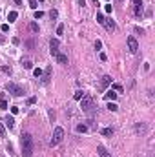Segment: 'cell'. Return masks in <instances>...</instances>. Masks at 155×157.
Masks as SVG:
<instances>
[{
	"mask_svg": "<svg viewBox=\"0 0 155 157\" xmlns=\"http://www.w3.org/2000/svg\"><path fill=\"white\" fill-rule=\"evenodd\" d=\"M33 73H35V77H42V70H40V68H37Z\"/></svg>",
	"mask_w": 155,
	"mask_h": 157,
	"instance_id": "cell-24",
	"label": "cell"
},
{
	"mask_svg": "<svg viewBox=\"0 0 155 157\" xmlns=\"http://www.w3.org/2000/svg\"><path fill=\"white\" fill-rule=\"evenodd\" d=\"M58 44H60V42H58L57 38H51V42H49V50H51V55L53 57L58 53Z\"/></svg>",
	"mask_w": 155,
	"mask_h": 157,
	"instance_id": "cell-6",
	"label": "cell"
},
{
	"mask_svg": "<svg viewBox=\"0 0 155 157\" xmlns=\"http://www.w3.org/2000/svg\"><path fill=\"white\" fill-rule=\"evenodd\" d=\"M91 2H97V0H91Z\"/></svg>",
	"mask_w": 155,
	"mask_h": 157,
	"instance_id": "cell-35",
	"label": "cell"
},
{
	"mask_svg": "<svg viewBox=\"0 0 155 157\" xmlns=\"http://www.w3.org/2000/svg\"><path fill=\"white\" fill-rule=\"evenodd\" d=\"M20 146H22L24 157H31V155H33V137L29 135V134H22Z\"/></svg>",
	"mask_w": 155,
	"mask_h": 157,
	"instance_id": "cell-1",
	"label": "cell"
},
{
	"mask_svg": "<svg viewBox=\"0 0 155 157\" xmlns=\"http://www.w3.org/2000/svg\"><path fill=\"white\" fill-rule=\"evenodd\" d=\"M108 110H109V111H117V110H119V106L115 104L113 101H109V102H108Z\"/></svg>",
	"mask_w": 155,
	"mask_h": 157,
	"instance_id": "cell-16",
	"label": "cell"
},
{
	"mask_svg": "<svg viewBox=\"0 0 155 157\" xmlns=\"http://www.w3.org/2000/svg\"><path fill=\"white\" fill-rule=\"evenodd\" d=\"M102 48V42L101 40H95V50H101Z\"/></svg>",
	"mask_w": 155,
	"mask_h": 157,
	"instance_id": "cell-28",
	"label": "cell"
},
{
	"mask_svg": "<svg viewBox=\"0 0 155 157\" xmlns=\"http://www.w3.org/2000/svg\"><path fill=\"white\" fill-rule=\"evenodd\" d=\"M97 154L101 155V157H111V154H109V152L104 148L102 144H99V146H97Z\"/></svg>",
	"mask_w": 155,
	"mask_h": 157,
	"instance_id": "cell-8",
	"label": "cell"
},
{
	"mask_svg": "<svg viewBox=\"0 0 155 157\" xmlns=\"http://www.w3.org/2000/svg\"><path fill=\"white\" fill-rule=\"evenodd\" d=\"M104 97H106V101H115L117 99V93H115L113 90H108L106 93H104Z\"/></svg>",
	"mask_w": 155,
	"mask_h": 157,
	"instance_id": "cell-9",
	"label": "cell"
},
{
	"mask_svg": "<svg viewBox=\"0 0 155 157\" xmlns=\"http://www.w3.org/2000/svg\"><path fill=\"white\" fill-rule=\"evenodd\" d=\"M81 108H82V111H86V113H91L93 111V99L89 95H84L82 99H81Z\"/></svg>",
	"mask_w": 155,
	"mask_h": 157,
	"instance_id": "cell-2",
	"label": "cell"
},
{
	"mask_svg": "<svg viewBox=\"0 0 155 157\" xmlns=\"http://www.w3.org/2000/svg\"><path fill=\"white\" fill-rule=\"evenodd\" d=\"M117 2H122V0H117Z\"/></svg>",
	"mask_w": 155,
	"mask_h": 157,
	"instance_id": "cell-36",
	"label": "cell"
},
{
	"mask_svg": "<svg viewBox=\"0 0 155 157\" xmlns=\"http://www.w3.org/2000/svg\"><path fill=\"white\" fill-rule=\"evenodd\" d=\"M57 11H55V9H51V11H49V17H51V18H57Z\"/></svg>",
	"mask_w": 155,
	"mask_h": 157,
	"instance_id": "cell-29",
	"label": "cell"
},
{
	"mask_svg": "<svg viewBox=\"0 0 155 157\" xmlns=\"http://www.w3.org/2000/svg\"><path fill=\"white\" fill-rule=\"evenodd\" d=\"M104 20H106V18H104V15L102 13H97V22L101 24V26H104Z\"/></svg>",
	"mask_w": 155,
	"mask_h": 157,
	"instance_id": "cell-18",
	"label": "cell"
},
{
	"mask_svg": "<svg viewBox=\"0 0 155 157\" xmlns=\"http://www.w3.org/2000/svg\"><path fill=\"white\" fill-rule=\"evenodd\" d=\"M6 124H7V128H13V126H15V119H13V117H6Z\"/></svg>",
	"mask_w": 155,
	"mask_h": 157,
	"instance_id": "cell-17",
	"label": "cell"
},
{
	"mask_svg": "<svg viewBox=\"0 0 155 157\" xmlns=\"http://www.w3.org/2000/svg\"><path fill=\"white\" fill-rule=\"evenodd\" d=\"M0 29H2V31H4V33H6V31H7V29H9V26H7V24H2V28H0Z\"/></svg>",
	"mask_w": 155,
	"mask_h": 157,
	"instance_id": "cell-32",
	"label": "cell"
},
{
	"mask_svg": "<svg viewBox=\"0 0 155 157\" xmlns=\"http://www.w3.org/2000/svg\"><path fill=\"white\" fill-rule=\"evenodd\" d=\"M17 17H18L17 11H9V13H7V20H9V22H15V20H17Z\"/></svg>",
	"mask_w": 155,
	"mask_h": 157,
	"instance_id": "cell-14",
	"label": "cell"
},
{
	"mask_svg": "<svg viewBox=\"0 0 155 157\" xmlns=\"http://www.w3.org/2000/svg\"><path fill=\"white\" fill-rule=\"evenodd\" d=\"M128 48H130V51H132V53H137L139 51V44H137V40H135L133 37H128Z\"/></svg>",
	"mask_w": 155,
	"mask_h": 157,
	"instance_id": "cell-5",
	"label": "cell"
},
{
	"mask_svg": "<svg viewBox=\"0 0 155 157\" xmlns=\"http://www.w3.org/2000/svg\"><path fill=\"white\" fill-rule=\"evenodd\" d=\"M73 97H75V101H81L82 97H84V93H82V91H75V95H73Z\"/></svg>",
	"mask_w": 155,
	"mask_h": 157,
	"instance_id": "cell-20",
	"label": "cell"
},
{
	"mask_svg": "<svg viewBox=\"0 0 155 157\" xmlns=\"http://www.w3.org/2000/svg\"><path fill=\"white\" fill-rule=\"evenodd\" d=\"M49 75H51V68H48V70H46V75H44V78H42L44 84H48V82H49Z\"/></svg>",
	"mask_w": 155,
	"mask_h": 157,
	"instance_id": "cell-15",
	"label": "cell"
},
{
	"mask_svg": "<svg viewBox=\"0 0 155 157\" xmlns=\"http://www.w3.org/2000/svg\"><path fill=\"white\" fill-rule=\"evenodd\" d=\"M31 31H35V33H37V31H38V26H37V24H35V22L31 24Z\"/></svg>",
	"mask_w": 155,
	"mask_h": 157,
	"instance_id": "cell-31",
	"label": "cell"
},
{
	"mask_svg": "<svg viewBox=\"0 0 155 157\" xmlns=\"http://www.w3.org/2000/svg\"><path fill=\"white\" fill-rule=\"evenodd\" d=\"M62 139H64V130L60 128V126H58V128H55L53 137H51V141H49V144H51V146H57Z\"/></svg>",
	"mask_w": 155,
	"mask_h": 157,
	"instance_id": "cell-3",
	"label": "cell"
},
{
	"mask_svg": "<svg viewBox=\"0 0 155 157\" xmlns=\"http://www.w3.org/2000/svg\"><path fill=\"white\" fill-rule=\"evenodd\" d=\"M37 6H38V4H37V0H29V7L37 9Z\"/></svg>",
	"mask_w": 155,
	"mask_h": 157,
	"instance_id": "cell-23",
	"label": "cell"
},
{
	"mask_svg": "<svg viewBox=\"0 0 155 157\" xmlns=\"http://www.w3.org/2000/svg\"><path fill=\"white\" fill-rule=\"evenodd\" d=\"M6 90L9 91V93H13L15 97H20V95H24V90L18 84H15V82H7L6 84Z\"/></svg>",
	"mask_w": 155,
	"mask_h": 157,
	"instance_id": "cell-4",
	"label": "cell"
},
{
	"mask_svg": "<svg viewBox=\"0 0 155 157\" xmlns=\"http://www.w3.org/2000/svg\"><path fill=\"white\" fill-rule=\"evenodd\" d=\"M55 58H57L60 64H68V57H66V55H62V53H57V55H55Z\"/></svg>",
	"mask_w": 155,
	"mask_h": 157,
	"instance_id": "cell-12",
	"label": "cell"
},
{
	"mask_svg": "<svg viewBox=\"0 0 155 157\" xmlns=\"http://www.w3.org/2000/svg\"><path fill=\"white\" fill-rule=\"evenodd\" d=\"M133 4H135V15L142 17V0H133Z\"/></svg>",
	"mask_w": 155,
	"mask_h": 157,
	"instance_id": "cell-7",
	"label": "cell"
},
{
	"mask_svg": "<svg viewBox=\"0 0 155 157\" xmlns=\"http://www.w3.org/2000/svg\"><path fill=\"white\" fill-rule=\"evenodd\" d=\"M102 135H113V128H104L102 130Z\"/></svg>",
	"mask_w": 155,
	"mask_h": 157,
	"instance_id": "cell-19",
	"label": "cell"
},
{
	"mask_svg": "<svg viewBox=\"0 0 155 157\" xmlns=\"http://www.w3.org/2000/svg\"><path fill=\"white\" fill-rule=\"evenodd\" d=\"M0 108H2V110H6V108H7V101L6 99H0Z\"/></svg>",
	"mask_w": 155,
	"mask_h": 157,
	"instance_id": "cell-21",
	"label": "cell"
},
{
	"mask_svg": "<svg viewBox=\"0 0 155 157\" xmlns=\"http://www.w3.org/2000/svg\"><path fill=\"white\" fill-rule=\"evenodd\" d=\"M42 17H44L42 11H35V18H37V20H38V18H42Z\"/></svg>",
	"mask_w": 155,
	"mask_h": 157,
	"instance_id": "cell-25",
	"label": "cell"
},
{
	"mask_svg": "<svg viewBox=\"0 0 155 157\" xmlns=\"http://www.w3.org/2000/svg\"><path fill=\"white\" fill-rule=\"evenodd\" d=\"M104 26L108 28V31H115V22L111 18H106V20H104Z\"/></svg>",
	"mask_w": 155,
	"mask_h": 157,
	"instance_id": "cell-10",
	"label": "cell"
},
{
	"mask_svg": "<svg viewBox=\"0 0 155 157\" xmlns=\"http://www.w3.org/2000/svg\"><path fill=\"white\" fill-rule=\"evenodd\" d=\"M0 135H2V137H6V128L2 126V122H0Z\"/></svg>",
	"mask_w": 155,
	"mask_h": 157,
	"instance_id": "cell-27",
	"label": "cell"
},
{
	"mask_svg": "<svg viewBox=\"0 0 155 157\" xmlns=\"http://www.w3.org/2000/svg\"><path fill=\"white\" fill-rule=\"evenodd\" d=\"M35 102H37V99H35V97H31V99L28 101V104H35Z\"/></svg>",
	"mask_w": 155,
	"mask_h": 157,
	"instance_id": "cell-34",
	"label": "cell"
},
{
	"mask_svg": "<svg viewBox=\"0 0 155 157\" xmlns=\"http://www.w3.org/2000/svg\"><path fill=\"white\" fill-rule=\"evenodd\" d=\"M109 82H111V77H109V75H104V77H102V81H101V88L104 90L106 86H109Z\"/></svg>",
	"mask_w": 155,
	"mask_h": 157,
	"instance_id": "cell-11",
	"label": "cell"
},
{
	"mask_svg": "<svg viewBox=\"0 0 155 157\" xmlns=\"http://www.w3.org/2000/svg\"><path fill=\"white\" fill-rule=\"evenodd\" d=\"M113 90H117V91H122V86H121V84H115V86H113Z\"/></svg>",
	"mask_w": 155,
	"mask_h": 157,
	"instance_id": "cell-33",
	"label": "cell"
},
{
	"mask_svg": "<svg viewBox=\"0 0 155 157\" xmlns=\"http://www.w3.org/2000/svg\"><path fill=\"white\" fill-rule=\"evenodd\" d=\"M62 33H64V26H62V24H60V26L57 28V35H62Z\"/></svg>",
	"mask_w": 155,
	"mask_h": 157,
	"instance_id": "cell-26",
	"label": "cell"
},
{
	"mask_svg": "<svg viewBox=\"0 0 155 157\" xmlns=\"http://www.w3.org/2000/svg\"><path fill=\"white\" fill-rule=\"evenodd\" d=\"M86 130H88V126H84V124H79L77 126V132H82V134H84Z\"/></svg>",
	"mask_w": 155,
	"mask_h": 157,
	"instance_id": "cell-22",
	"label": "cell"
},
{
	"mask_svg": "<svg viewBox=\"0 0 155 157\" xmlns=\"http://www.w3.org/2000/svg\"><path fill=\"white\" fill-rule=\"evenodd\" d=\"M104 9H106V13H111V9H113V6H111V4H106V7H104Z\"/></svg>",
	"mask_w": 155,
	"mask_h": 157,
	"instance_id": "cell-30",
	"label": "cell"
},
{
	"mask_svg": "<svg viewBox=\"0 0 155 157\" xmlns=\"http://www.w3.org/2000/svg\"><path fill=\"white\" fill-rule=\"evenodd\" d=\"M22 66L26 68V70H31V68H33V62L29 60V58H22Z\"/></svg>",
	"mask_w": 155,
	"mask_h": 157,
	"instance_id": "cell-13",
	"label": "cell"
}]
</instances>
